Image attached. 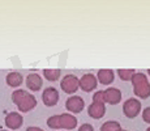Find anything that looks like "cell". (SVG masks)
<instances>
[{"label":"cell","instance_id":"obj_1","mask_svg":"<svg viewBox=\"0 0 150 131\" xmlns=\"http://www.w3.org/2000/svg\"><path fill=\"white\" fill-rule=\"evenodd\" d=\"M12 100H13V102L17 105L18 110H21V112H24V113L30 112L37 105L35 97L26 91H22V89H17V91H14L12 93Z\"/></svg>","mask_w":150,"mask_h":131},{"label":"cell","instance_id":"obj_2","mask_svg":"<svg viewBox=\"0 0 150 131\" xmlns=\"http://www.w3.org/2000/svg\"><path fill=\"white\" fill-rule=\"evenodd\" d=\"M43 98V104L46 106H54V105L57 104V100H59V93L55 88L50 87V88H46L45 92L42 94Z\"/></svg>","mask_w":150,"mask_h":131},{"label":"cell","instance_id":"obj_3","mask_svg":"<svg viewBox=\"0 0 150 131\" xmlns=\"http://www.w3.org/2000/svg\"><path fill=\"white\" fill-rule=\"evenodd\" d=\"M22 122H24L22 115L18 114V113H14V112L9 113V114H7V117H5V126L11 130L20 129V127L22 126Z\"/></svg>","mask_w":150,"mask_h":131},{"label":"cell","instance_id":"obj_4","mask_svg":"<svg viewBox=\"0 0 150 131\" xmlns=\"http://www.w3.org/2000/svg\"><path fill=\"white\" fill-rule=\"evenodd\" d=\"M62 88L67 93L76 92L77 88H79V80H77V77L73 76V75H67L64 77V80L62 81Z\"/></svg>","mask_w":150,"mask_h":131},{"label":"cell","instance_id":"obj_5","mask_svg":"<svg viewBox=\"0 0 150 131\" xmlns=\"http://www.w3.org/2000/svg\"><path fill=\"white\" fill-rule=\"evenodd\" d=\"M124 113H125L127 117L132 118L136 117V115L140 113V102L137 100H128L125 104H124Z\"/></svg>","mask_w":150,"mask_h":131},{"label":"cell","instance_id":"obj_6","mask_svg":"<svg viewBox=\"0 0 150 131\" xmlns=\"http://www.w3.org/2000/svg\"><path fill=\"white\" fill-rule=\"evenodd\" d=\"M97 85V80L94 77V75L91 74H86L83 75V77L79 81V87H81L82 91L89 92V91H93Z\"/></svg>","mask_w":150,"mask_h":131},{"label":"cell","instance_id":"obj_7","mask_svg":"<svg viewBox=\"0 0 150 131\" xmlns=\"http://www.w3.org/2000/svg\"><path fill=\"white\" fill-rule=\"evenodd\" d=\"M42 84H43V81H42V79L41 76H39L38 74H30V75H28V77H26V87L30 91H39V89L42 88Z\"/></svg>","mask_w":150,"mask_h":131},{"label":"cell","instance_id":"obj_8","mask_svg":"<svg viewBox=\"0 0 150 131\" xmlns=\"http://www.w3.org/2000/svg\"><path fill=\"white\" fill-rule=\"evenodd\" d=\"M65 106H67V109L71 110V112L80 113L82 110V107H83V100L81 97H79V96H74V97L69 98V100L67 101Z\"/></svg>","mask_w":150,"mask_h":131},{"label":"cell","instance_id":"obj_9","mask_svg":"<svg viewBox=\"0 0 150 131\" xmlns=\"http://www.w3.org/2000/svg\"><path fill=\"white\" fill-rule=\"evenodd\" d=\"M103 97L107 102L115 105L120 101V92L117 88H110L106 92H103Z\"/></svg>","mask_w":150,"mask_h":131},{"label":"cell","instance_id":"obj_10","mask_svg":"<svg viewBox=\"0 0 150 131\" xmlns=\"http://www.w3.org/2000/svg\"><path fill=\"white\" fill-rule=\"evenodd\" d=\"M5 81H7V84L9 87H12V88H17V87H20L22 84L24 77H22V75L18 74V72H11V74L7 75Z\"/></svg>","mask_w":150,"mask_h":131},{"label":"cell","instance_id":"obj_11","mask_svg":"<svg viewBox=\"0 0 150 131\" xmlns=\"http://www.w3.org/2000/svg\"><path fill=\"white\" fill-rule=\"evenodd\" d=\"M105 106H103L102 102H94L93 105L89 106V115L94 118H100L103 114H105Z\"/></svg>","mask_w":150,"mask_h":131},{"label":"cell","instance_id":"obj_12","mask_svg":"<svg viewBox=\"0 0 150 131\" xmlns=\"http://www.w3.org/2000/svg\"><path fill=\"white\" fill-rule=\"evenodd\" d=\"M98 77L102 84H110L114 81V72L111 69H102L98 72Z\"/></svg>","mask_w":150,"mask_h":131},{"label":"cell","instance_id":"obj_13","mask_svg":"<svg viewBox=\"0 0 150 131\" xmlns=\"http://www.w3.org/2000/svg\"><path fill=\"white\" fill-rule=\"evenodd\" d=\"M43 75H45V77L47 79V80L56 81L60 76V71L59 69H45V71H43Z\"/></svg>","mask_w":150,"mask_h":131},{"label":"cell","instance_id":"obj_14","mask_svg":"<svg viewBox=\"0 0 150 131\" xmlns=\"http://www.w3.org/2000/svg\"><path fill=\"white\" fill-rule=\"evenodd\" d=\"M119 123L117 122H106L102 126L100 131H120L119 130Z\"/></svg>","mask_w":150,"mask_h":131},{"label":"cell","instance_id":"obj_15","mask_svg":"<svg viewBox=\"0 0 150 131\" xmlns=\"http://www.w3.org/2000/svg\"><path fill=\"white\" fill-rule=\"evenodd\" d=\"M133 74H134L133 69H128V71H125V69H119V75L123 80H131Z\"/></svg>","mask_w":150,"mask_h":131},{"label":"cell","instance_id":"obj_16","mask_svg":"<svg viewBox=\"0 0 150 131\" xmlns=\"http://www.w3.org/2000/svg\"><path fill=\"white\" fill-rule=\"evenodd\" d=\"M144 119H145V122H149L150 123V107H146L144 110Z\"/></svg>","mask_w":150,"mask_h":131},{"label":"cell","instance_id":"obj_17","mask_svg":"<svg viewBox=\"0 0 150 131\" xmlns=\"http://www.w3.org/2000/svg\"><path fill=\"white\" fill-rule=\"evenodd\" d=\"M80 131H93V127L89 126V125H83L81 129H80Z\"/></svg>","mask_w":150,"mask_h":131},{"label":"cell","instance_id":"obj_18","mask_svg":"<svg viewBox=\"0 0 150 131\" xmlns=\"http://www.w3.org/2000/svg\"><path fill=\"white\" fill-rule=\"evenodd\" d=\"M26 131H43L42 129H39V127H34V126H30V127H28Z\"/></svg>","mask_w":150,"mask_h":131},{"label":"cell","instance_id":"obj_19","mask_svg":"<svg viewBox=\"0 0 150 131\" xmlns=\"http://www.w3.org/2000/svg\"><path fill=\"white\" fill-rule=\"evenodd\" d=\"M146 131H150V127H149V129H148V130H146Z\"/></svg>","mask_w":150,"mask_h":131},{"label":"cell","instance_id":"obj_20","mask_svg":"<svg viewBox=\"0 0 150 131\" xmlns=\"http://www.w3.org/2000/svg\"><path fill=\"white\" fill-rule=\"evenodd\" d=\"M149 75H150V71H149Z\"/></svg>","mask_w":150,"mask_h":131},{"label":"cell","instance_id":"obj_21","mask_svg":"<svg viewBox=\"0 0 150 131\" xmlns=\"http://www.w3.org/2000/svg\"><path fill=\"white\" fill-rule=\"evenodd\" d=\"M1 131H5V130H1Z\"/></svg>","mask_w":150,"mask_h":131}]
</instances>
